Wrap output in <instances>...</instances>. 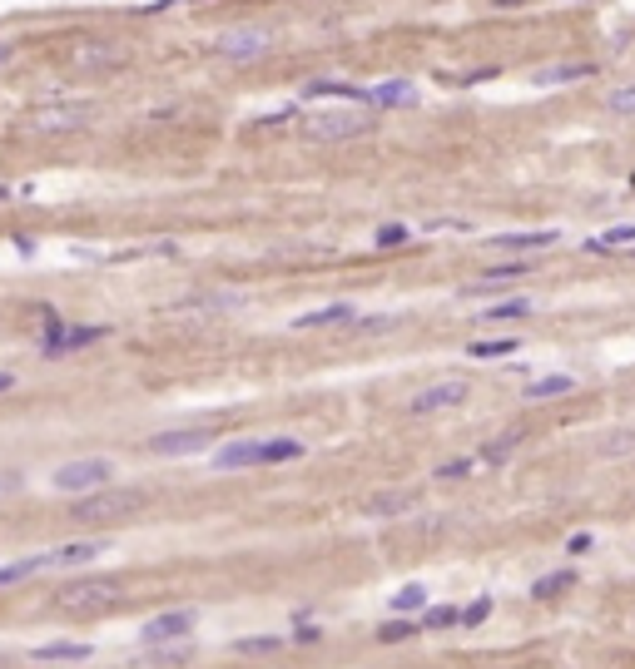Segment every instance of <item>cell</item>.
Segmentation results:
<instances>
[{"mask_svg": "<svg viewBox=\"0 0 635 669\" xmlns=\"http://www.w3.org/2000/svg\"><path fill=\"white\" fill-rule=\"evenodd\" d=\"M303 456V441L293 437H239V441H224L214 451V466L219 471H243V466H273V461H298Z\"/></svg>", "mask_w": 635, "mask_h": 669, "instance_id": "cell-1", "label": "cell"}, {"mask_svg": "<svg viewBox=\"0 0 635 669\" xmlns=\"http://www.w3.org/2000/svg\"><path fill=\"white\" fill-rule=\"evenodd\" d=\"M144 501L150 496L134 491V486H100V491L80 496L70 520H80V526H114V520H130L144 511Z\"/></svg>", "mask_w": 635, "mask_h": 669, "instance_id": "cell-2", "label": "cell"}, {"mask_svg": "<svg viewBox=\"0 0 635 669\" xmlns=\"http://www.w3.org/2000/svg\"><path fill=\"white\" fill-rule=\"evenodd\" d=\"M377 120L367 104H347V110H318L308 124H303V134H308L313 144H343V140H363V134H373Z\"/></svg>", "mask_w": 635, "mask_h": 669, "instance_id": "cell-3", "label": "cell"}, {"mask_svg": "<svg viewBox=\"0 0 635 669\" xmlns=\"http://www.w3.org/2000/svg\"><path fill=\"white\" fill-rule=\"evenodd\" d=\"M110 476H114V461H104V456H80V461L55 466L50 486L65 491V496H90V491H100V486H110Z\"/></svg>", "mask_w": 635, "mask_h": 669, "instance_id": "cell-4", "label": "cell"}, {"mask_svg": "<svg viewBox=\"0 0 635 669\" xmlns=\"http://www.w3.org/2000/svg\"><path fill=\"white\" fill-rule=\"evenodd\" d=\"M273 50V30L269 25H234L214 35V55L234 60V65H249V60H263Z\"/></svg>", "mask_w": 635, "mask_h": 669, "instance_id": "cell-5", "label": "cell"}, {"mask_svg": "<svg viewBox=\"0 0 635 669\" xmlns=\"http://www.w3.org/2000/svg\"><path fill=\"white\" fill-rule=\"evenodd\" d=\"M467 397H472V382L467 377H437V382H427V387L412 392L407 412H412V417H427V412H452V407H462Z\"/></svg>", "mask_w": 635, "mask_h": 669, "instance_id": "cell-6", "label": "cell"}, {"mask_svg": "<svg viewBox=\"0 0 635 669\" xmlns=\"http://www.w3.org/2000/svg\"><path fill=\"white\" fill-rule=\"evenodd\" d=\"M94 120V104L90 100H60V104H40L30 114V130L35 134H75Z\"/></svg>", "mask_w": 635, "mask_h": 669, "instance_id": "cell-7", "label": "cell"}, {"mask_svg": "<svg viewBox=\"0 0 635 669\" xmlns=\"http://www.w3.org/2000/svg\"><path fill=\"white\" fill-rule=\"evenodd\" d=\"M124 595L120 580H75V586H65L55 595V605L65 615H90V610H104V605H114Z\"/></svg>", "mask_w": 635, "mask_h": 669, "instance_id": "cell-8", "label": "cell"}, {"mask_svg": "<svg viewBox=\"0 0 635 669\" xmlns=\"http://www.w3.org/2000/svg\"><path fill=\"white\" fill-rule=\"evenodd\" d=\"M104 333H110V327H75V323H65V317H50L45 337H40V353L45 357H70V353H80V347L100 343Z\"/></svg>", "mask_w": 635, "mask_h": 669, "instance_id": "cell-9", "label": "cell"}, {"mask_svg": "<svg viewBox=\"0 0 635 669\" xmlns=\"http://www.w3.org/2000/svg\"><path fill=\"white\" fill-rule=\"evenodd\" d=\"M124 60H130V50L120 45V40H104V35H84L75 40V50H70V65L75 70H120Z\"/></svg>", "mask_w": 635, "mask_h": 669, "instance_id": "cell-10", "label": "cell"}, {"mask_svg": "<svg viewBox=\"0 0 635 669\" xmlns=\"http://www.w3.org/2000/svg\"><path fill=\"white\" fill-rule=\"evenodd\" d=\"M194 625H199L194 610H164V615H154V620H144L140 640L144 645H174V640H189Z\"/></svg>", "mask_w": 635, "mask_h": 669, "instance_id": "cell-11", "label": "cell"}, {"mask_svg": "<svg viewBox=\"0 0 635 669\" xmlns=\"http://www.w3.org/2000/svg\"><path fill=\"white\" fill-rule=\"evenodd\" d=\"M214 446V431L209 427H184V431H154L150 437V451L154 456H199Z\"/></svg>", "mask_w": 635, "mask_h": 669, "instance_id": "cell-12", "label": "cell"}, {"mask_svg": "<svg viewBox=\"0 0 635 669\" xmlns=\"http://www.w3.org/2000/svg\"><path fill=\"white\" fill-rule=\"evenodd\" d=\"M243 307V293H194L184 303H174L169 313L179 317H219V313H239Z\"/></svg>", "mask_w": 635, "mask_h": 669, "instance_id": "cell-13", "label": "cell"}, {"mask_svg": "<svg viewBox=\"0 0 635 669\" xmlns=\"http://www.w3.org/2000/svg\"><path fill=\"white\" fill-rule=\"evenodd\" d=\"M110 540H70V546H55L45 550V570H75V566H90L94 556H104Z\"/></svg>", "mask_w": 635, "mask_h": 669, "instance_id": "cell-14", "label": "cell"}, {"mask_svg": "<svg viewBox=\"0 0 635 669\" xmlns=\"http://www.w3.org/2000/svg\"><path fill=\"white\" fill-rule=\"evenodd\" d=\"M516 278H526V263L522 258H516V263H496V268H486L476 283H467L462 297H486V293H496V288H512Z\"/></svg>", "mask_w": 635, "mask_h": 669, "instance_id": "cell-15", "label": "cell"}, {"mask_svg": "<svg viewBox=\"0 0 635 669\" xmlns=\"http://www.w3.org/2000/svg\"><path fill=\"white\" fill-rule=\"evenodd\" d=\"M561 238L556 228H532V233H496V238H486L492 248H506V253H536V248H552V243Z\"/></svg>", "mask_w": 635, "mask_h": 669, "instance_id": "cell-16", "label": "cell"}, {"mask_svg": "<svg viewBox=\"0 0 635 669\" xmlns=\"http://www.w3.org/2000/svg\"><path fill=\"white\" fill-rule=\"evenodd\" d=\"M90 645H75V640H55V645H35L30 650V660H40V664H84L90 660Z\"/></svg>", "mask_w": 635, "mask_h": 669, "instance_id": "cell-17", "label": "cell"}, {"mask_svg": "<svg viewBox=\"0 0 635 669\" xmlns=\"http://www.w3.org/2000/svg\"><path fill=\"white\" fill-rule=\"evenodd\" d=\"M353 317H357V313H353L347 303H327V307H313V313L293 317V327H298V333H308V327H347Z\"/></svg>", "mask_w": 635, "mask_h": 669, "instance_id": "cell-18", "label": "cell"}, {"mask_svg": "<svg viewBox=\"0 0 635 669\" xmlns=\"http://www.w3.org/2000/svg\"><path fill=\"white\" fill-rule=\"evenodd\" d=\"M566 392H576V377L571 372H552V377H536L522 387L526 402H552V397H566Z\"/></svg>", "mask_w": 635, "mask_h": 669, "instance_id": "cell-19", "label": "cell"}, {"mask_svg": "<svg viewBox=\"0 0 635 669\" xmlns=\"http://www.w3.org/2000/svg\"><path fill=\"white\" fill-rule=\"evenodd\" d=\"M367 104H383V110H393V104H417V84L412 80H383L367 90Z\"/></svg>", "mask_w": 635, "mask_h": 669, "instance_id": "cell-20", "label": "cell"}, {"mask_svg": "<svg viewBox=\"0 0 635 669\" xmlns=\"http://www.w3.org/2000/svg\"><path fill=\"white\" fill-rule=\"evenodd\" d=\"M596 74V65L591 60H576V65H546V70H536L532 80L542 84V90H552V84H576V80H591Z\"/></svg>", "mask_w": 635, "mask_h": 669, "instance_id": "cell-21", "label": "cell"}, {"mask_svg": "<svg viewBox=\"0 0 635 669\" xmlns=\"http://www.w3.org/2000/svg\"><path fill=\"white\" fill-rule=\"evenodd\" d=\"M412 501H417L412 491H383V496H373V501L363 506V516H373V520H393V516H402V511H412Z\"/></svg>", "mask_w": 635, "mask_h": 669, "instance_id": "cell-22", "label": "cell"}, {"mask_svg": "<svg viewBox=\"0 0 635 669\" xmlns=\"http://www.w3.org/2000/svg\"><path fill=\"white\" fill-rule=\"evenodd\" d=\"M522 446H526V431H522V427H512V431H502L496 441H486V446H482V461H486V466H502L506 456L522 451Z\"/></svg>", "mask_w": 635, "mask_h": 669, "instance_id": "cell-23", "label": "cell"}, {"mask_svg": "<svg viewBox=\"0 0 635 669\" xmlns=\"http://www.w3.org/2000/svg\"><path fill=\"white\" fill-rule=\"evenodd\" d=\"M591 253H616V248H635V223H620V228H606L601 238L586 243Z\"/></svg>", "mask_w": 635, "mask_h": 669, "instance_id": "cell-24", "label": "cell"}, {"mask_svg": "<svg viewBox=\"0 0 635 669\" xmlns=\"http://www.w3.org/2000/svg\"><path fill=\"white\" fill-rule=\"evenodd\" d=\"M516 353V337H476V343L467 347V357H476V363H492V357H512Z\"/></svg>", "mask_w": 635, "mask_h": 669, "instance_id": "cell-25", "label": "cell"}, {"mask_svg": "<svg viewBox=\"0 0 635 669\" xmlns=\"http://www.w3.org/2000/svg\"><path fill=\"white\" fill-rule=\"evenodd\" d=\"M393 327H402L397 313H373V317H353L347 333H353V337H373V333H393Z\"/></svg>", "mask_w": 635, "mask_h": 669, "instance_id": "cell-26", "label": "cell"}, {"mask_svg": "<svg viewBox=\"0 0 635 669\" xmlns=\"http://www.w3.org/2000/svg\"><path fill=\"white\" fill-rule=\"evenodd\" d=\"M288 645V635H249V640H234L229 650L234 654H278Z\"/></svg>", "mask_w": 635, "mask_h": 669, "instance_id": "cell-27", "label": "cell"}, {"mask_svg": "<svg viewBox=\"0 0 635 669\" xmlns=\"http://www.w3.org/2000/svg\"><path fill=\"white\" fill-rule=\"evenodd\" d=\"M571 586H576V570H556V576H542V580H536L532 595H536V600H556V595L571 590Z\"/></svg>", "mask_w": 635, "mask_h": 669, "instance_id": "cell-28", "label": "cell"}, {"mask_svg": "<svg viewBox=\"0 0 635 669\" xmlns=\"http://www.w3.org/2000/svg\"><path fill=\"white\" fill-rule=\"evenodd\" d=\"M606 110H611V114H620V120H635V80L616 84V90L606 94Z\"/></svg>", "mask_w": 635, "mask_h": 669, "instance_id": "cell-29", "label": "cell"}, {"mask_svg": "<svg viewBox=\"0 0 635 669\" xmlns=\"http://www.w3.org/2000/svg\"><path fill=\"white\" fill-rule=\"evenodd\" d=\"M532 313V297H506V303L486 307V323H516V317Z\"/></svg>", "mask_w": 635, "mask_h": 669, "instance_id": "cell-30", "label": "cell"}, {"mask_svg": "<svg viewBox=\"0 0 635 669\" xmlns=\"http://www.w3.org/2000/svg\"><path fill=\"white\" fill-rule=\"evenodd\" d=\"M45 570V556H30V560H15V566H0V586H15V580H30Z\"/></svg>", "mask_w": 635, "mask_h": 669, "instance_id": "cell-31", "label": "cell"}, {"mask_svg": "<svg viewBox=\"0 0 635 669\" xmlns=\"http://www.w3.org/2000/svg\"><path fill=\"white\" fill-rule=\"evenodd\" d=\"M412 610H427V590L422 586H402L393 595V615H412Z\"/></svg>", "mask_w": 635, "mask_h": 669, "instance_id": "cell-32", "label": "cell"}, {"mask_svg": "<svg viewBox=\"0 0 635 669\" xmlns=\"http://www.w3.org/2000/svg\"><path fill=\"white\" fill-rule=\"evenodd\" d=\"M422 625H427V630H452V625H462V610H452V605H432V610L422 615Z\"/></svg>", "mask_w": 635, "mask_h": 669, "instance_id": "cell-33", "label": "cell"}, {"mask_svg": "<svg viewBox=\"0 0 635 669\" xmlns=\"http://www.w3.org/2000/svg\"><path fill=\"white\" fill-rule=\"evenodd\" d=\"M482 456H462V461H447V466H437V476L442 481H462V476H472V471H482Z\"/></svg>", "mask_w": 635, "mask_h": 669, "instance_id": "cell-34", "label": "cell"}, {"mask_svg": "<svg viewBox=\"0 0 635 669\" xmlns=\"http://www.w3.org/2000/svg\"><path fill=\"white\" fill-rule=\"evenodd\" d=\"M407 238H412V233L402 228V223H383V228L373 233V243H377V248H402Z\"/></svg>", "mask_w": 635, "mask_h": 669, "instance_id": "cell-35", "label": "cell"}, {"mask_svg": "<svg viewBox=\"0 0 635 669\" xmlns=\"http://www.w3.org/2000/svg\"><path fill=\"white\" fill-rule=\"evenodd\" d=\"M412 620H387V625H377V640L383 645H397V640H412Z\"/></svg>", "mask_w": 635, "mask_h": 669, "instance_id": "cell-36", "label": "cell"}, {"mask_svg": "<svg viewBox=\"0 0 635 669\" xmlns=\"http://www.w3.org/2000/svg\"><path fill=\"white\" fill-rule=\"evenodd\" d=\"M486 620H492V595H482V600H472L467 610H462V625H472V630L486 625Z\"/></svg>", "mask_w": 635, "mask_h": 669, "instance_id": "cell-37", "label": "cell"}, {"mask_svg": "<svg viewBox=\"0 0 635 669\" xmlns=\"http://www.w3.org/2000/svg\"><path fill=\"white\" fill-rule=\"evenodd\" d=\"M591 546H596V536H586V530H581V536H571V540H566V556H586Z\"/></svg>", "mask_w": 635, "mask_h": 669, "instance_id": "cell-38", "label": "cell"}, {"mask_svg": "<svg viewBox=\"0 0 635 669\" xmlns=\"http://www.w3.org/2000/svg\"><path fill=\"white\" fill-rule=\"evenodd\" d=\"M293 640H298V645H318V640H323V630H318V625H298Z\"/></svg>", "mask_w": 635, "mask_h": 669, "instance_id": "cell-39", "label": "cell"}, {"mask_svg": "<svg viewBox=\"0 0 635 669\" xmlns=\"http://www.w3.org/2000/svg\"><path fill=\"white\" fill-rule=\"evenodd\" d=\"M15 387V372H0V392H10Z\"/></svg>", "mask_w": 635, "mask_h": 669, "instance_id": "cell-40", "label": "cell"}, {"mask_svg": "<svg viewBox=\"0 0 635 669\" xmlns=\"http://www.w3.org/2000/svg\"><path fill=\"white\" fill-rule=\"evenodd\" d=\"M10 55H15V45H0V65H10Z\"/></svg>", "mask_w": 635, "mask_h": 669, "instance_id": "cell-41", "label": "cell"}, {"mask_svg": "<svg viewBox=\"0 0 635 669\" xmlns=\"http://www.w3.org/2000/svg\"><path fill=\"white\" fill-rule=\"evenodd\" d=\"M5 199H10V189H5V184H0V204H5Z\"/></svg>", "mask_w": 635, "mask_h": 669, "instance_id": "cell-42", "label": "cell"}]
</instances>
